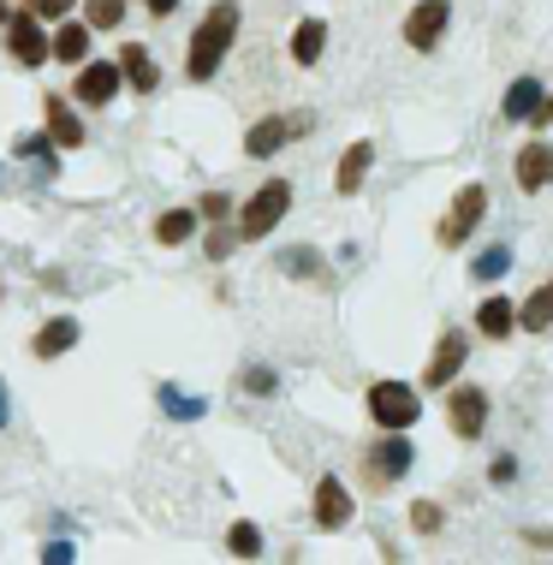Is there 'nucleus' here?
<instances>
[{
    "label": "nucleus",
    "instance_id": "27",
    "mask_svg": "<svg viewBox=\"0 0 553 565\" xmlns=\"http://www.w3.org/2000/svg\"><path fill=\"white\" fill-rule=\"evenodd\" d=\"M411 530H417V536H440V530H447V512H440L435 500H417V507H411Z\"/></svg>",
    "mask_w": 553,
    "mask_h": 565
},
{
    "label": "nucleus",
    "instance_id": "15",
    "mask_svg": "<svg viewBox=\"0 0 553 565\" xmlns=\"http://www.w3.org/2000/svg\"><path fill=\"white\" fill-rule=\"evenodd\" d=\"M304 131V119H256L251 131H244V156L251 161H268L274 149L286 143V137H298Z\"/></svg>",
    "mask_w": 553,
    "mask_h": 565
},
{
    "label": "nucleus",
    "instance_id": "7",
    "mask_svg": "<svg viewBox=\"0 0 553 565\" xmlns=\"http://www.w3.org/2000/svg\"><path fill=\"white\" fill-rule=\"evenodd\" d=\"M447 423H453L458 440H482V429H488V393L470 387V381H453V387H447Z\"/></svg>",
    "mask_w": 553,
    "mask_h": 565
},
{
    "label": "nucleus",
    "instance_id": "1",
    "mask_svg": "<svg viewBox=\"0 0 553 565\" xmlns=\"http://www.w3.org/2000/svg\"><path fill=\"white\" fill-rule=\"evenodd\" d=\"M238 24H244V7H238V0H214V7L203 12V24H196L191 49H184V78H191V84H209L214 72H221V60L233 54Z\"/></svg>",
    "mask_w": 553,
    "mask_h": 565
},
{
    "label": "nucleus",
    "instance_id": "17",
    "mask_svg": "<svg viewBox=\"0 0 553 565\" xmlns=\"http://www.w3.org/2000/svg\"><path fill=\"white\" fill-rule=\"evenodd\" d=\"M119 72H126V84L143 89V96L161 84V66H156V54H149L143 42H126V49H119Z\"/></svg>",
    "mask_w": 553,
    "mask_h": 565
},
{
    "label": "nucleus",
    "instance_id": "36",
    "mask_svg": "<svg viewBox=\"0 0 553 565\" xmlns=\"http://www.w3.org/2000/svg\"><path fill=\"white\" fill-rule=\"evenodd\" d=\"M530 126H535V131H542V126H553V96H542V108L530 114Z\"/></svg>",
    "mask_w": 553,
    "mask_h": 565
},
{
    "label": "nucleus",
    "instance_id": "13",
    "mask_svg": "<svg viewBox=\"0 0 553 565\" xmlns=\"http://www.w3.org/2000/svg\"><path fill=\"white\" fill-rule=\"evenodd\" d=\"M369 167H375V143H369V137L345 143L340 167H333V191H340V196H358V191H363V179H369Z\"/></svg>",
    "mask_w": 553,
    "mask_h": 565
},
{
    "label": "nucleus",
    "instance_id": "33",
    "mask_svg": "<svg viewBox=\"0 0 553 565\" xmlns=\"http://www.w3.org/2000/svg\"><path fill=\"white\" fill-rule=\"evenodd\" d=\"M280 268H286V274H321V263H310V250H286Z\"/></svg>",
    "mask_w": 553,
    "mask_h": 565
},
{
    "label": "nucleus",
    "instance_id": "18",
    "mask_svg": "<svg viewBox=\"0 0 553 565\" xmlns=\"http://www.w3.org/2000/svg\"><path fill=\"white\" fill-rule=\"evenodd\" d=\"M42 114H49V137L60 149H78L84 143V119L66 108V96H49V102H42Z\"/></svg>",
    "mask_w": 553,
    "mask_h": 565
},
{
    "label": "nucleus",
    "instance_id": "31",
    "mask_svg": "<svg viewBox=\"0 0 553 565\" xmlns=\"http://www.w3.org/2000/svg\"><path fill=\"white\" fill-rule=\"evenodd\" d=\"M54 149H60L54 137H19V156H24V161H49Z\"/></svg>",
    "mask_w": 553,
    "mask_h": 565
},
{
    "label": "nucleus",
    "instance_id": "34",
    "mask_svg": "<svg viewBox=\"0 0 553 565\" xmlns=\"http://www.w3.org/2000/svg\"><path fill=\"white\" fill-rule=\"evenodd\" d=\"M161 399H167V411H179V417H196V411H203V405H191V399H184V393H173V387H161Z\"/></svg>",
    "mask_w": 553,
    "mask_h": 565
},
{
    "label": "nucleus",
    "instance_id": "39",
    "mask_svg": "<svg viewBox=\"0 0 553 565\" xmlns=\"http://www.w3.org/2000/svg\"><path fill=\"white\" fill-rule=\"evenodd\" d=\"M7 19H12V7H7V0H0V24H7Z\"/></svg>",
    "mask_w": 553,
    "mask_h": 565
},
{
    "label": "nucleus",
    "instance_id": "20",
    "mask_svg": "<svg viewBox=\"0 0 553 565\" xmlns=\"http://www.w3.org/2000/svg\"><path fill=\"white\" fill-rule=\"evenodd\" d=\"M542 96H547V89H542V78H512V84H506V102H500V114H506V119H530L535 108H542Z\"/></svg>",
    "mask_w": 553,
    "mask_h": 565
},
{
    "label": "nucleus",
    "instance_id": "25",
    "mask_svg": "<svg viewBox=\"0 0 553 565\" xmlns=\"http://www.w3.org/2000/svg\"><path fill=\"white\" fill-rule=\"evenodd\" d=\"M506 268H512V244H488V250H482V256H476V263H470V274H476V280H482V286H488V280H500Z\"/></svg>",
    "mask_w": 553,
    "mask_h": 565
},
{
    "label": "nucleus",
    "instance_id": "19",
    "mask_svg": "<svg viewBox=\"0 0 553 565\" xmlns=\"http://www.w3.org/2000/svg\"><path fill=\"white\" fill-rule=\"evenodd\" d=\"M321 54H328V24L304 19L298 30H291V66H316Z\"/></svg>",
    "mask_w": 553,
    "mask_h": 565
},
{
    "label": "nucleus",
    "instance_id": "29",
    "mask_svg": "<svg viewBox=\"0 0 553 565\" xmlns=\"http://www.w3.org/2000/svg\"><path fill=\"white\" fill-rule=\"evenodd\" d=\"M196 215L226 221V215H233V196H226V191H203V196H196Z\"/></svg>",
    "mask_w": 553,
    "mask_h": 565
},
{
    "label": "nucleus",
    "instance_id": "32",
    "mask_svg": "<svg viewBox=\"0 0 553 565\" xmlns=\"http://www.w3.org/2000/svg\"><path fill=\"white\" fill-rule=\"evenodd\" d=\"M30 12H36V19H66L72 7H78V0H24Z\"/></svg>",
    "mask_w": 553,
    "mask_h": 565
},
{
    "label": "nucleus",
    "instance_id": "5",
    "mask_svg": "<svg viewBox=\"0 0 553 565\" xmlns=\"http://www.w3.org/2000/svg\"><path fill=\"white\" fill-rule=\"evenodd\" d=\"M363 399H369V417H375V429H411V423L423 417L417 387H405V381H375Z\"/></svg>",
    "mask_w": 553,
    "mask_h": 565
},
{
    "label": "nucleus",
    "instance_id": "14",
    "mask_svg": "<svg viewBox=\"0 0 553 565\" xmlns=\"http://www.w3.org/2000/svg\"><path fill=\"white\" fill-rule=\"evenodd\" d=\"M84 340V328H78V316H54V322H42L36 328V340H30V351H36L42 363H54V358H66L72 345Z\"/></svg>",
    "mask_w": 553,
    "mask_h": 565
},
{
    "label": "nucleus",
    "instance_id": "24",
    "mask_svg": "<svg viewBox=\"0 0 553 565\" xmlns=\"http://www.w3.org/2000/svg\"><path fill=\"white\" fill-rule=\"evenodd\" d=\"M226 554L233 559H263V530H256L251 518H238V524L226 530Z\"/></svg>",
    "mask_w": 553,
    "mask_h": 565
},
{
    "label": "nucleus",
    "instance_id": "21",
    "mask_svg": "<svg viewBox=\"0 0 553 565\" xmlns=\"http://www.w3.org/2000/svg\"><path fill=\"white\" fill-rule=\"evenodd\" d=\"M54 60L78 72L84 60H89V24H60V30H54Z\"/></svg>",
    "mask_w": 553,
    "mask_h": 565
},
{
    "label": "nucleus",
    "instance_id": "2",
    "mask_svg": "<svg viewBox=\"0 0 553 565\" xmlns=\"http://www.w3.org/2000/svg\"><path fill=\"white\" fill-rule=\"evenodd\" d=\"M411 458H417V447L405 440V429H387L381 440H369L363 447V488L369 494H387V488L411 470Z\"/></svg>",
    "mask_w": 553,
    "mask_h": 565
},
{
    "label": "nucleus",
    "instance_id": "12",
    "mask_svg": "<svg viewBox=\"0 0 553 565\" xmlns=\"http://www.w3.org/2000/svg\"><path fill=\"white\" fill-rule=\"evenodd\" d=\"M310 512H316V530H345L351 524V488L340 477H321Z\"/></svg>",
    "mask_w": 553,
    "mask_h": 565
},
{
    "label": "nucleus",
    "instance_id": "26",
    "mask_svg": "<svg viewBox=\"0 0 553 565\" xmlns=\"http://www.w3.org/2000/svg\"><path fill=\"white\" fill-rule=\"evenodd\" d=\"M84 19H89V30H119L126 24V0H89Z\"/></svg>",
    "mask_w": 553,
    "mask_h": 565
},
{
    "label": "nucleus",
    "instance_id": "38",
    "mask_svg": "<svg viewBox=\"0 0 553 565\" xmlns=\"http://www.w3.org/2000/svg\"><path fill=\"white\" fill-rule=\"evenodd\" d=\"M0 423H7V387H0Z\"/></svg>",
    "mask_w": 553,
    "mask_h": 565
},
{
    "label": "nucleus",
    "instance_id": "3",
    "mask_svg": "<svg viewBox=\"0 0 553 565\" xmlns=\"http://www.w3.org/2000/svg\"><path fill=\"white\" fill-rule=\"evenodd\" d=\"M286 209H291V185H286V179H268V185H256V196L244 203V215H238V238H244V244L268 238L274 226L286 221Z\"/></svg>",
    "mask_w": 553,
    "mask_h": 565
},
{
    "label": "nucleus",
    "instance_id": "23",
    "mask_svg": "<svg viewBox=\"0 0 553 565\" xmlns=\"http://www.w3.org/2000/svg\"><path fill=\"white\" fill-rule=\"evenodd\" d=\"M191 233H196V209H167V215L156 221V244H167V250L184 244Z\"/></svg>",
    "mask_w": 553,
    "mask_h": 565
},
{
    "label": "nucleus",
    "instance_id": "37",
    "mask_svg": "<svg viewBox=\"0 0 553 565\" xmlns=\"http://www.w3.org/2000/svg\"><path fill=\"white\" fill-rule=\"evenodd\" d=\"M143 7L156 12V19H173V7H179V0H143Z\"/></svg>",
    "mask_w": 553,
    "mask_h": 565
},
{
    "label": "nucleus",
    "instance_id": "4",
    "mask_svg": "<svg viewBox=\"0 0 553 565\" xmlns=\"http://www.w3.org/2000/svg\"><path fill=\"white\" fill-rule=\"evenodd\" d=\"M482 215H488V185H465L447 203V215H440V226H435V244L440 250H458V244H470V233L482 226Z\"/></svg>",
    "mask_w": 553,
    "mask_h": 565
},
{
    "label": "nucleus",
    "instance_id": "6",
    "mask_svg": "<svg viewBox=\"0 0 553 565\" xmlns=\"http://www.w3.org/2000/svg\"><path fill=\"white\" fill-rule=\"evenodd\" d=\"M7 54L19 60V66H42V60H54V36L42 30V19L30 7L7 19Z\"/></svg>",
    "mask_w": 553,
    "mask_h": 565
},
{
    "label": "nucleus",
    "instance_id": "11",
    "mask_svg": "<svg viewBox=\"0 0 553 565\" xmlns=\"http://www.w3.org/2000/svg\"><path fill=\"white\" fill-rule=\"evenodd\" d=\"M512 173H518V185H524V191H547L553 185V143H547V137H530V143L518 149Z\"/></svg>",
    "mask_w": 553,
    "mask_h": 565
},
{
    "label": "nucleus",
    "instance_id": "28",
    "mask_svg": "<svg viewBox=\"0 0 553 565\" xmlns=\"http://www.w3.org/2000/svg\"><path fill=\"white\" fill-rule=\"evenodd\" d=\"M233 244H238V226H233V233H226V226H214V233L203 238V256H209V263H221V256H233Z\"/></svg>",
    "mask_w": 553,
    "mask_h": 565
},
{
    "label": "nucleus",
    "instance_id": "16",
    "mask_svg": "<svg viewBox=\"0 0 553 565\" xmlns=\"http://www.w3.org/2000/svg\"><path fill=\"white\" fill-rule=\"evenodd\" d=\"M476 333H482V340H494V345L512 340V333H518L512 298H482V303H476Z\"/></svg>",
    "mask_w": 553,
    "mask_h": 565
},
{
    "label": "nucleus",
    "instance_id": "10",
    "mask_svg": "<svg viewBox=\"0 0 553 565\" xmlns=\"http://www.w3.org/2000/svg\"><path fill=\"white\" fill-rule=\"evenodd\" d=\"M465 358H470V340L458 328H447L435 340V358H428V370H423V387H453L458 370H465Z\"/></svg>",
    "mask_w": 553,
    "mask_h": 565
},
{
    "label": "nucleus",
    "instance_id": "8",
    "mask_svg": "<svg viewBox=\"0 0 553 565\" xmlns=\"http://www.w3.org/2000/svg\"><path fill=\"white\" fill-rule=\"evenodd\" d=\"M447 24H453V0H417V7L405 12V42L417 54H435L440 36H447Z\"/></svg>",
    "mask_w": 553,
    "mask_h": 565
},
{
    "label": "nucleus",
    "instance_id": "9",
    "mask_svg": "<svg viewBox=\"0 0 553 565\" xmlns=\"http://www.w3.org/2000/svg\"><path fill=\"white\" fill-rule=\"evenodd\" d=\"M119 84H126L119 60H84L78 66V102L84 108H107V102L119 96Z\"/></svg>",
    "mask_w": 553,
    "mask_h": 565
},
{
    "label": "nucleus",
    "instance_id": "35",
    "mask_svg": "<svg viewBox=\"0 0 553 565\" xmlns=\"http://www.w3.org/2000/svg\"><path fill=\"white\" fill-rule=\"evenodd\" d=\"M518 477V458H494V465H488V482H512Z\"/></svg>",
    "mask_w": 553,
    "mask_h": 565
},
{
    "label": "nucleus",
    "instance_id": "22",
    "mask_svg": "<svg viewBox=\"0 0 553 565\" xmlns=\"http://www.w3.org/2000/svg\"><path fill=\"white\" fill-rule=\"evenodd\" d=\"M518 328L524 333H547L553 328V280H542L535 292L524 298V310H518Z\"/></svg>",
    "mask_w": 553,
    "mask_h": 565
},
{
    "label": "nucleus",
    "instance_id": "30",
    "mask_svg": "<svg viewBox=\"0 0 553 565\" xmlns=\"http://www.w3.org/2000/svg\"><path fill=\"white\" fill-rule=\"evenodd\" d=\"M274 387H280V381H274V370H263V363H251V370H244V393H256V399H268Z\"/></svg>",
    "mask_w": 553,
    "mask_h": 565
}]
</instances>
